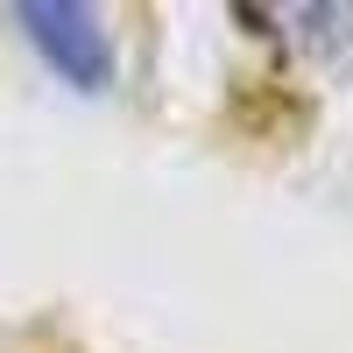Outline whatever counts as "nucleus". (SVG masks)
Segmentation results:
<instances>
[{
    "instance_id": "nucleus-1",
    "label": "nucleus",
    "mask_w": 353,
    "mask_h": 353,
    "mask_svg": "<svg viewBox=\"0 0 353 353\" xmlns=\"http://www.w3.org/2000/svg\"><path fill=\"white\" fill-rule=\"evenodd\" d=\"M14 21L28 28V43L43 50V64H50L57 78H71L78 92H99V85H113V36L99 28L92 8L28 0V8H14Z\"/></svg>"
}]
</instances>
